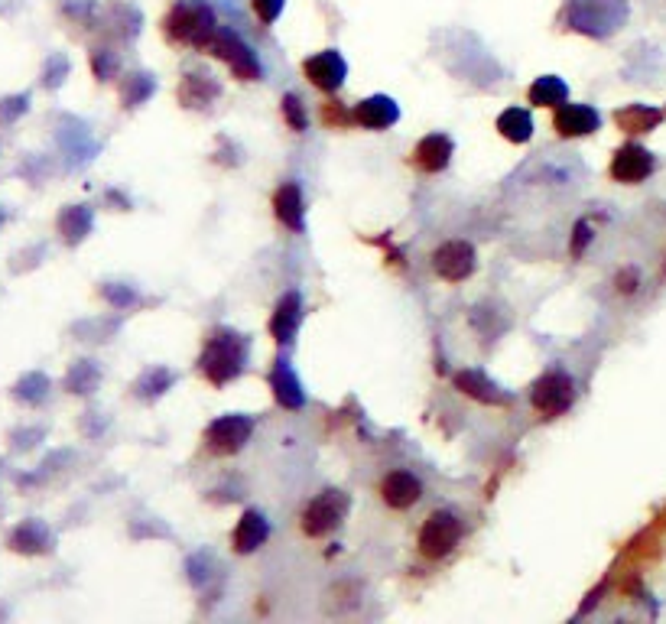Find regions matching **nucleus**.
<instances>
[{
    "label": "nucleus",
    "instance_id": "f257e3e1",
    "mask_svg": "<svg viewBox=\"0 0 666 624\" xmlns=\"http://www.w3.org/2000/svg\"><path fill=\"white\" fill-rule=\"evenodd\" d=\"M247 355H251V342L234 332V329H215L205 338L202 355H199V371L208 384L225 387L231 381H238L244 374Z\"/></svg>",
    "mask_w": 666,
    "mask_h": 624
},
{
    "label": "nucleus",
    "instance_id": "f03ea898",
    "mask_svg": "<svg viewBox=\"0 0 666 624\" xmlns=\"http://www.w3.org/2000/svg\"><path fill=\"white\" fill-rule=\"evenodd\" d=\"M559 20H563V26L572 33L608 39L628 20V0H566L563 17Z\"/></svg>",
    "mask_w": 666,
    "mask_h": 624
},
{
    "label": "nucleus",
    "instance_id": "7ed1b4c3",
    "mask_svg": "<svg viewBox=\"0 0 666 624\" xmlns=\"http://www.w3.org/2000/svg\"><path fill=\"white\" fill-rule=\"evenodd\" d=\"M163 33L173 46H192L205 52L208 39L218 33L212 4H205V0H179V4L166 13Z\"/></svg>",
    "mask_w": 666,
    "mask_h": 624
},
{
    "label": "nucleus",
    "instance_id": "20e7f679",
    "mask_svg": "<svg viewBox=\"0 0 666 624\" xmlns=\"http://www.w3.org/2000/svg\"><path fill=\"white\" fill-rule=\"evenodd\" d=\"M348 507H351V501H348L345 491H338V488L322 491L303 507V511H299V530H303L306 537L319 540V537H325V533H332L338 524H342Z\"/></svg>",
    "mask_w": 666,
    "mask_h": 624
},
{
    "label": "nucleus",
    "instance_id": "39448f33",
    "mask_svg": "<svg viewBox=\"0 0 666 624\" xmlns=\"http://www.w3.org/2000/svg\"><path fill=\"white\" fill-rule=\"evenodd\" d=\"M205 52L225 62L231 69V75L241 78V82H260V75H264V69H260V62L254 56V49L247 46L234 30H221L218 26V33L208 39Z\"/></svg>",
    "mask_w": 666,
    "mask_h": 624
},
{
    "label": "nucleus",
    "instance_id": "423d86ee",
    "mask_svg": "<svg viewBox=\"0 0 666 624\" xmlns=\"http://www.w3.org/2000/svg\"><path fill=\"white\" fill-rule=\"evenodd\" d=\"M530 403L543 420H556L572 410L576 403V381L566 371H546L543 377H537L530 387Z\"/></svg>",
    "mask_w": 666,
    "mask_h": 624
},
{
    "label": "nucleus",
    "instance_id": "0eeeda50",
    "mask_svg": "<svg viewBox=\"0 0 666 624\" xmlns=\"http://www.w3.org/2000/svg\"><path fill=\"white\" fill-rule=\"evenodd\" d=\"M462 533H465V527H462L459 514H452V511H433V514L423 520L420 540H416V543H420V553H423L426 559L439 563V559H446V556L455 553V546L462 543Z\"/></svg>",
    "mask_w": 666,
    "mask_h": 624
},
{
    "label": "nucleus",
    "instance_id": "6e6552de",
    "mask_svg": "<svg viewBox=\"0 0 666 624\" xmlns=\"http://www.w3.org/2000/svg\"><path fill=\"white\" fill-rule=\"evenodd\" d=\"M254 436V420L244 413H228V416H218L215 423H208L205 429V446L212 455H238L247 442Z\"/></svg>",
    "mask_w": 666,
    "mask_h": 624
},
{
    "label": "nucleus",
    "instance_id": "1a4fd4ad",
    "mask_svg": "<svg viewBox=\"0 0 666 624\" xmlns=\"http://www.w3.org/2000/svg\"><path fill=\"white\" fill-rule=\"evenodd\" d=\"M433 270L446 283H465L478 270V254L468 241H446L433 251Z\"/></svg>",
    "mask_w": 666,
    "mask_h": 624
},
{
    "label": "nucleus",
    "instance_id": "9d476101",
    "mask_svg": "<svg viewBox=\"0 0 666 624\" xmlns=\"http://www.w3.org/2000/svg\"><path fill=\"white\" fill-rule=\"evenodd\" d=\"M657 169V160L654 153H650L647 147H641V143H624L621 150H615V156H611V179L615 182H624V186H637V182H644L650 173Z\"/></svg>",
    "mask_w": 666,
    "mask_h": 624
},
{
    "label": "nucleus",
    "instance_id": "9b49d317",
    "mask_svg": "<svg viewBox=\"0 0 666 624\" xmlns=\"http://www.w3.org/2000/svg\"><path fill=\"white\" fill-rule=\"evenodd\" d=\"M303 75L319 91H325V95H335L348 78V62L342 59V52L325 49V52H316V56H309L303 62Z\"/></svg>",
    "mask_w": 666,
    "mask_h": 624
},
{
    "label": "nucleus",
    "instance_id": "f8f14e48",
    "mask_svg": "<svg viewBox=\"0 0 666 624\" xmlns=\"http://www.w3.org/2000/svg\"><path fill=\"white\" fill-rule=\"evenodd\" d=\"M455 390H462L465 397L485 403V407H511L514 403V397L507 394L498 381H491L485 371H475V368L455 374Z\"/></svg>",
    "mask_w": 666,
    "mask_h": 624
},
{
    "label": "nucleus",
    "instance_id": "ddd939ff",
    "mask_svg": "<svg viewBox=\"0 0 666 624\" xmlns=\"http://www.w3.org/2000/svg\"><path fill=\"white\" fill-rule=\"evenodd\" d=\"M452 153H455V143H452L449 134H426V137L413 147L410 163L420 169V173L436 176V173H442V169L452 163Z\"/></svg>",
    "mask_w": 666,
    "mask_h": 624
},
{
    "label": "nucleus",
    "instance_id": "4468645a",
    "mask_svg": "<svg viewBox=\"0 0 666 624\" xmlns=\"http://www.w3.org/2000/svg\"><path fill=\"white\" fill-rule=\"evenodd\" d=\"M423 498V481L416 478L407 468H397V472L384 475L381 481V501L394 511H410L413 504H420Z\"/></svg>",
    "mask_w": 666,
    "mask_h": 624
},
{
    "label": "nucleus",
    "instance_id": "2eb2a0df",
    "mask_svg": "<svg viewBox=\"0 0 666 624\" xmlns=\"http://www.w3.org/2000/svg\"><path fill=\"white\" fill-rule=\"evenodd\" d=\"M553 127L559 137H589L602 127V114L592 104H559L553 114Z\"/></svg>",
    "mask_w": 666,
    "mask_h": 624
},
{
    "label": "nucleus",
    "instance_id": "dca6fc26",
    "mask_svg": "<svg viewBox=\"0 0 666 624\" xmlns=\"http://www.w3.org/2000/svg\"><path fill=\"white\" fill-rule=\"evenodd\" d=\"M299 325H303V296H299L296 290H290V293L280 296V303H277V309H273V316H270L273 342L290 345L293 338H296V332H299Z\"/></svg>",
    "mask_w": 666,
    "mask_h": 624
},
{
    "label": "nucleus",
    "instance_id": "f3484780",
    "mask_svg": "<svg viewBox=\"0 0 666 624\" xmlns=\"http://www.w3.org/2000/svg\"><path fill=\"white\" fill-rule=\"evenodd\" d=\"M267 540H270V520L260 511H254V507L251 511H244L241 520H238V527H234V533H231L234 553H241V556L257 553Z\"/></svg>",
    "mask_w": 666,
    "mask_h": 624
},
{
    "label": "nucleus",
    "instance_id": "a211bd4d",
    "mask_svg": "<svg viewBox=\"0 0 666 624\" xmlns=\"http://www.w3.org/2000/svg\"><path fill=\"white\" fill-rule=\"evenodd\" d=\"M351 117H355V124L368 127V130H387L394 127L400 121V108L394 98L387 95H371L355 104V111H351Z\"/></svg>",
    "mask_w": 666,
    "mask_h": 624
},
{
    "label": "nucleus",
    "instance_id": "6ab92c4d",
    "mask_svg": "<svg viewBox=\"0 0 666 624\" xmlns=\"http://www.w3.org/2000/svg\"><path fill=\"white\" fill-rule=\"evenodd\" d=\"M273 215L290 231L306 228V202H303V189H299L296 182H283L277 189V195H273Z\"/></svg>",
    "mask_w": 666,
    "mask_h": 624
},
{
    "label": "nucleus",
    "instance_id": "aec40b11",
    "mask_svg": "<svg viewBox=\"0 0 666 624\" xmlns=\"http://www.w3.org/2000/svg\"><path fill=\"white\" fill-rule=\"evenodd\" d=\"M7 546L13 553H23V556H46L52 553V533L46 524H39V520H23L7 537Z\"/></svg>",
    "mask_w": 666,
    "mask_h": 624
},
{
    "label": "nucleus",
    "instance_id": "412c9836",
    "mask_svg": "<svg viewBox=\"0 0 666 624\" xmlns=\"http://www.w3.org/2000/svg\"><path fill=\"white\" fill-rule=\"evenodd\" d=\"M270 390H273V397H277L280 407H286V410H299L306 403L303 384H299V377L290 368V361H277V368L270 371Z\"/></svg>",
    "mask_w": 666,
    "mask_h": 624
},
{
    "label": "nucleus",
    "instance_id": "4be33fe9",
    "mask_svg": "<svg viewBox=\"0 0 666 624\" xmlns=\"http://www.w3.org/2000/svg\"><path fill=\"white\" fill-rule=\"evenodd\" d=\"M176 95L182 101V108H208L218 95H221V85L215 82L212 75H202V72H189L186 78L179 82Z\"/></svg>",
    "mask_w": 666,
    "mask_h": 624
},
{
    "label": "nucleus",
    "instance_id": "5701e85b",
    "mask_svg": "<svg viewBox=\"0 0 666 624\" xmlns=\"http://www.w3.org/2000/svg\"><path fill=\"white\" fill-rule=\"evenodd\" d=\"M91 225H95V215H91L88 205H69V208H62L59 221H56V228H59L65 244H82L88 234H91Z\"/></svg>",
    "mask_w": 666,
    "mask_h": 624
},
{
    "label": "nucleus",
    "instance_id": "b1692460",
    "mask_svg": "<svg viewBox=\"0 0 666 624\" xmlns=\"http://www.w3.org/2000/svg\"><path fill=\"white\" fill-rule=\"evenodd\" d=\"M660 121L663 114L650 108V104H624V108L615 111V124L624 134H650V130H657Z\"/></svg>",
    "mask_w": 666,
    "mask_h": 624
},
{
    "label": "nucleus",
    "instance_id": "393cba45",
    "mask_svg": "<svg viewBox=\"0 0 666 624\" xmlns=\"http://www.w3.org/2000/svg\"><path fill=\"white\" fill-rule=\"evenodd\" d=\"M527 98L530 104H537V108H559V104H566L569 98V85L559 75H543L530 85Z\"/></svg>",
    "mask_w": 666,
    "mask_h": 624
},
{
    "label": "nucleus",
    "instance_id": "a878e982",
    "mask_svg": "<svg viewBox=\"0 0 666 624\" xmlns=\"http://www.w3.org/2000/svg\"><path fill=\"white\" fill-rule=\"evenodd\" d=\"M498 130L504 140L511 143H530L533 137V117L527 108H507L501 117H498Z\"/></svg>",
    "mask_w": 666,
    "mask_h": 624
},
{
    "label": "nucleus",
    "instance_id": "bb28decb",
    "mask_svg": "<svg viewBox=\"0 0 666 624\" xmlns=\"http://www.w3.org/2000/svg\"><path fill=\"white\" fill-rule=\"evenodd\" d=\"M173 381H176V374L169 371V368H147L140 377H137V384H134V394L140 397V400H156V397H163L169 387H173Z\"/></svg>",
    "mask_w": 666,
    "mask_h": 624
},
{
    "label": "nucleus",
    "instance_id": "cd10ccee",
    "mask_svg": "<svg viewBox=\"0 0 666 624\" xmlns=\"http://www.w3.org/2000/svg\"><path fill=\"white\" fill-rule=\"evenodd\" d=\"M98 381H101L98 364L95 361H78V364H72L69 377H65V390H69V394H91V390L98 387Z\"/></svg>",
    "mask_w": 666,
    "mask_h": 624
},
{
    "label": "nucleus",
    "instance_id": "c85d7f7f",
    "mask_svg": "<svg viewBox=\"0 0 666 624\" xmlns=\"http://www.w3.org/2000/svg\"><path fill=\"white\" fill-rule=\"evenodd\" d=\"M156 91V82L150 75H143V72H137V75H127V82H124V88H121V101H124V108H137V104H143L150 95Z\"/></svg>",
    "mask_w": 666,
    "mask_h": 624
},
{
    "label": "nucleus",
    "instance_id": "c756f323",
    "mask_svg": "<svg viewBox=\"0 0 666 624\" xmlns=\"http://www.w3.org/2000/svg\"><path fill=\"white\" fill-rule=\"evenodd\" d=\"M46 390H49L46 374H26L23 381L13 387V397L23 400V403H43Z\"/></svg>",
    "mask_w": 666,
    "mask_h": 624
},
{
    "label": "nucleus",
    "instance_id": "7c9ffc66",
    "mask_svg": "<svg viewBox=\"0 0 666 624\" xmlns=\"http://www.w3.org/2000/svg\"><path fill=\"white\" fill-rule=\"evenodd\" d=\"M283 117H286V124H290L296 134H303V130L309 127V117H306V108H303V101H299V95H283Z\"/></svg>",
    "mask_w": 666,
    "mask_h": 624
},
{
    "label": "nucleus",
    "instance_id": "2f4dec72",
    "mask_svg": "<svg viewBox=\"0 0 666 624\" xmlns=\"http://www.w3.org/2000/svg\"><path fill=\"white\" fill-rule=\"evenodd\" d=\"M91 72H95L98 82H111L117 75V56L111 49H95L91 52Z\"/></svg>",
    "mask_w": 666,
    "mask_h": 624
},
{
    "label": "nucleus",
    "instance_id": "473e14b6",
    "mask_svg": "<svg viewBox=\"0 0 666 624\" xmlns=\"http://www.w3.org/2000/svg\"><path fill=\"white\" fill-rule=\"evenodd\" d=\"M26 108H30V95L4 98V101H0V124H13L20 114H26Z\"/></svg>",
    "mask_w": 666,
    "mask_h": 624
},
{
    "label": "nucleus",
    "instance_id": "72a5a7b5",
    "mask_svg": "<svg viewBox=\"0 0 666 624\" xmlns=\"http://www.w3.org/2000/svg\"><path fill=\"white\" fill-rule=\"evenodd\" d=\"M251 7H254V13H257V20L264 23V26H273L280 20V13H283V7H286V0H251Z\"/></svg>",
    "mask_w": 666,
    "mask_h": 624
},
{
    "label": "nucleus",
    "instance_id": "f704fd0d",
    "mask_svg": "<svg viewBox=\"0 0 666 624\" xmlns=\"http://www.w3.org/2000/svg\"><path fill=\"white\" fill-rule=\"evenodd\" d=\"M104 296H108V303L117 306V309H127V306L137 299V293L127 290V286H121V283H108V286H104Z\"/></svg>",
    "mask_w": 666,
    "mask_h": 624
},
{
    "label": "nucleus",
    "instance_id": "c9c22d12",
    "mask_svg": "<svg viewBox=\"0 0 666 624\" xmlns=\"http://www.w3.org/2000/svg\"><path fill=\"white\" fill-rule=\"evenodd\" d=\"M65 72H69V62H65L62 56H52L49 65H46V85L56 88L62 78H65Z\"/></svg>",
    "mask_w": 666,
    "mask_h": 624
},
{
    "label": "nucleus",
    "instance_id": "e433bc0d",
    "mask_svg": "<svg viewBox=\"0 0 666 624\" xmlns=\"http://www.w3.org/2000/svg\"><path fill=\"white\" fill-rule=\"evenodd\" d=\"M615 286H618V293L631 296V293H637V286H641V277H637V270L624 267L618 277H615Z\"/></svg>",
    "mask_w": 666,
    "mask_h": 624
},
{
    "label": "nucleus",
    "instance_id": "4c0bfd02",
    "mask_svg": "<svg viewBox=\"0 0 666 624\" xmlns=\"http://www.w3.org/2000/svg\"><path fill=\"white\" fill-rule=\"evenodd\" d=\"M351 121H355V117H351L338 101H329V104H325V124L345 127V124H351Z\"/></svg>",
    "mask_w": 666,
    "mask_h": 624
},
{
    "label": "nucleus",
    "instance_id": "58836bf2",
    "mask_svg": "<svg viewBox=\"0 0 666 624\" xmlns=\"http://www.w3.org/2000/svg\"><path fill=\"white\" fill-rule=\"evenodd\" d=\"M589 241H592V225H589V221H579V225H576V234H572V254L579 257Z\"/></svg>",
    "mask_w": 666,
    "mask_h": 624
},
{
    "label": "nucleus",
    "instance_id": "ea45409f",
    "mask_svg": "<svg viewBox=\"0 0 666 624\" xmlns=\"http://www.w3.org/2000/svg\"><path fill=\"white\" fill-rule=\"evenodd\" d=\"M4 221H7V212H4V208H0V225H4Z\"/></svg>",
    "mask_w": 666,
    "mask_h": 624
},
{
    "label": "nucleus",
    "instance_id": "a19ab883",
    "mask_svg": "<svg viewBox=\"0 0 666 624\" xmlns=\"http://www.w3.org/2000/svg\"><path fill=\"white\" fill-rule=\"evenodd\" d=\"M663 273H666V260H663Z\"/></svg>",
    "mask_w": 666,
    "mask_h": 624
}]
</instances>
